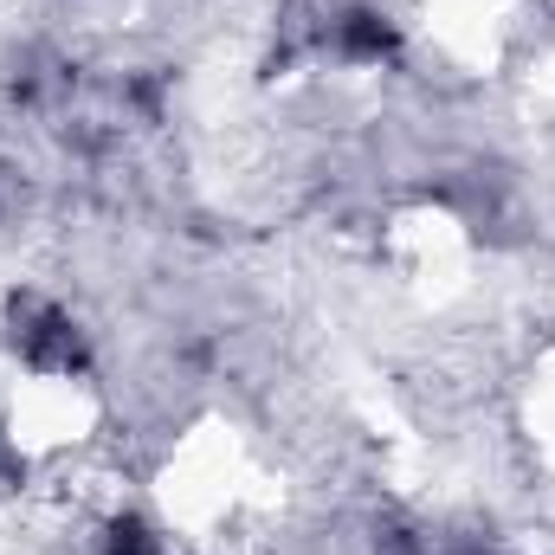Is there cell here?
<instances>
[{"label":"cell","instance_id":"6da1fadb","mask_svg":"<svg viewBox=\"0 0 555 555\" xmlns=\"http://www.w3.org/2000/svg\"><path fill=\"white\" fill-rule=\"evenodd\" d=\"M7 349L33 375H91V343L65 304L46 291H13L7 297Z\"/></svg>","mask_w":555,"mask_h":555},{"label":"cell","instance_id":"7a4b0ae2","mask_svg":"<svg viewBox=\"0 0 555 555\" xmlns=\"http://www.w3.org/2000/svg\"><path fill=\"white\" fill-rule=\"evenodd\" d=\"M323 52H336L343 65H388L401 52V26L382 7H343V13H330Z\"/></svg>","mask_w":555,"mask_h":555},{"label":"cell","instance_id":"3957f363","mask_svg":"<svg viewBox=\"0 0 555 555\" xmlns=\"http://www.w3.org/2000/svg\"><path fill=\"white\" fill-rule=\"evenodd\" d=\"M98 555H162V537H155V524H149V517L124 511V517H111L104 550H98Z\"/></svg>","mask_w":555,"mask_h":555},{"label":"cell","instance_id":"277c9868","mask_svg":"<svg viewBox=\"0 0 555 555\" xmlns=\"http://www.w3.org/2000/svg\"><path fill=\"white\" fill-rule=\"evenodd\" d=\"M26 485V459H20V446L7 439V426H0V491H20Z\"/></svg>","mask_w":555,"mask_h":555},{"label":"cell","instance_id":"5b68a950","mask_svg":"<svg viewBox=\"0 0 555 555\" xmlns=\"http://www.w3.org/2000/svg\"><path fill=\"white\" fill-rule=\"evenodd\" d=\"M20 201H26V181H20V175H13V168L0 162V220H7V214H13Z\"/></svg>","mask_w":555,"mask_h":555},{"label":"cell","instance_id":"8992f818","mask_svg":"<svg viewBox=\"0 0 555 555\" xmlns=\"http://www.w3.org/2000/svg\"><path fill=\"white\" fill-rule=\"evenodd\" d=\"M452 555H504V550H485V543H472V550H452Z\"/></svg>","mask_w":555,"mask_h":555}]
</instances>
